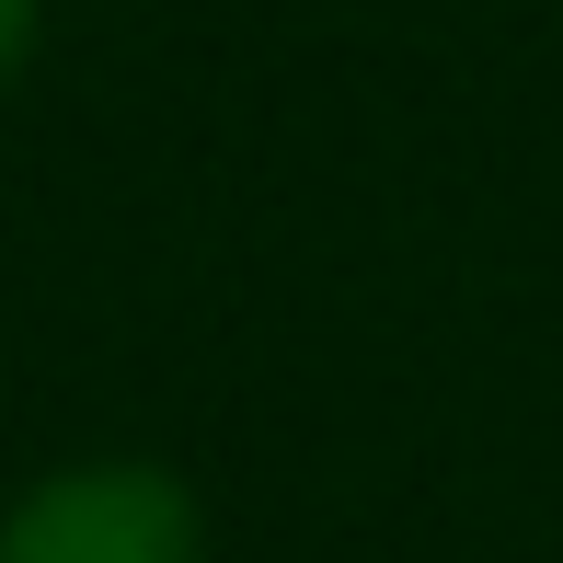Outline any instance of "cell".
<instances>
[{
    "label": "cell",
    "instance_id": "6da1fadb",
    "mask_svg": "<svg viewBox=\"0 0 563 563\" xmlns=\"http://www.w3.org/2000/svg\"><path fill=\"white\" fill-rule=\"evenodd\" d=\"M0 563H208V506L173 460L92 449L0 506Z\"/></svg>",
    "mask_w": 563,
    "mask_h": 563
},
{
    "label": "cell",
    "instance_id": "7a4b0ae2",
    "mask_svg": "<svg viewBox=\"0 0 563 563\" xmlns=\"http://www.w3.org/2000/svg\"><path fill=\"white\" fill-rule=\"evenodd\" d=\"M35 58H46V0H0V104L23 92Z\"/></svg>",
    "mask_w": 563,
    "mask_h": 563
}]
</instances>
